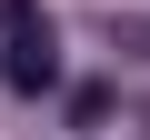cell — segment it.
<instances>
[{
  "label": "cell",
  "mask_w": 150,
  "mask_h": 140,
  "mask_svg": "<svg viewBox=\"0 0 150 140\" xmlns=\"http://www.w3.org/2000/svg\"><path fill=\"white\" fill-rule=\"evenodd\" d=\"M0 80H10L20 100L60 80V50H50V20H30V30H10V50H0Z\"/></svg>",
  "instance_id": "cell-1"
},
{
  "label": "cell",
  "mask_w": 150,
  "mask_h": 140,
  "mask_svg": "<svg viewBox=\"0 0 150 140\" xmlns=\"http://www.w3.org/2000/svg\"><path fill=\"white\" fill-rule=\"evenodd\" d=\"M70 120H80V130H100V120H110V90H100V80H80V90H70Z\"/></svg>",
  "instance_id": "cell-2"
},
{
  "label": "cell",
  "mask_w": 150,
  "mask_h": 140,
  "mask_svg": "<svg viewBox=\"0 0 150 140\" xmlns=\"http://www.w3.org/2000/svg\"><path fill=\"white\" fill-rule=\"evenodd\" d=\"M40 10H30V0H0V40H10V30H30Z\"/></svg>",
  "instance_id": "cell-3"
}]
</instances>
